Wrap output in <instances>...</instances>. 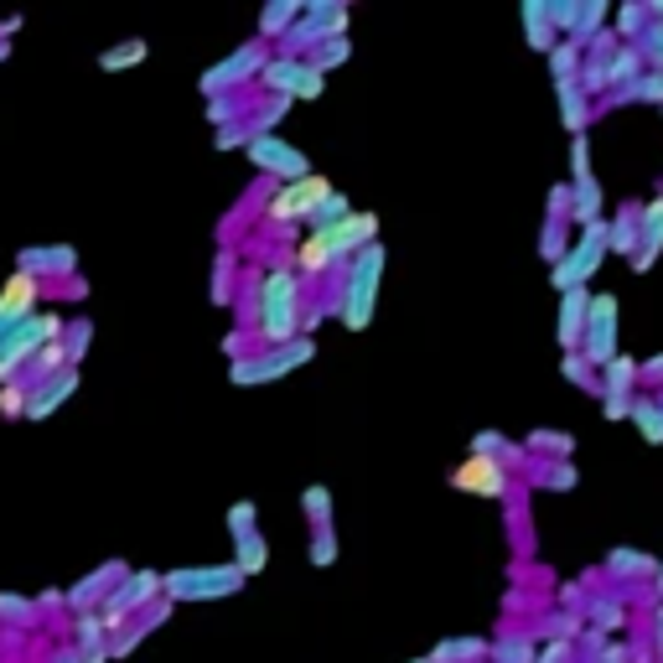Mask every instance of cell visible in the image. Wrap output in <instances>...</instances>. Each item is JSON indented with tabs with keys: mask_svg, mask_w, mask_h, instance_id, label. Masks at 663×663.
Returning a JSON list of instances; mask_svg holds the SVG:
<instances>
[{
	"mask_svg": "<svg viewBox=\"0 0 663 663\" xmlns=\"http://www.w3.org/2000/svg\"><path fill=\"white\" fill-rule=\"evenodd\" d=\"M249 161H255V167H265V171H275V177H290V182H301V177H311L307 156H301V151H290V146H280V140H270V136L249 140Z\"/></svg>",
	"mask_w": 663,
	"mask_h": 663,
	"instance_id": "10",
	"label": "cell"
},
{
	"mask_svg": "<svg viewBox=\"0 0 663 663\" xmlns=\"http://www.w3.org/2000/svg\"><path fill=\"white\" fill-rule=\"evenodd\" d=\"M73 255L68 249H32V255H21V275H36V270H68Z\"/></svg>",
	"mask_w": 663,
	"mask_h": 663,
	"instance_id": "15",
	"label": "cell"
},
{
	"mask_svg": "<svg viewBox=\"0 0 663 663\" xmlns=\"http://www.w3.org/2000/svg\"><path fill=\"white\" fill-rule=\"evenodd\" d=\"M259 332L270 342L296 338V275L290 270L265 275V286H259Z\"/></svg>",
	"mask_w": 663,
	"mask_h": 663,
	"instance_id": "3",
	"label": "cell"
},
{
	"mask_svg": "<svg viewBox=\"0 0 663 663\" xmlns=\"http://www.w3.org/2000/svg\"><path fill=\"white\" fill-rule=\"evenodd\" d=\"M156 586H161V576H151V570H146V576H136V586H125V591H115V601H109V622H104V628H115V617L125 612V607H136V601H146V596H151Z\"/></svg>",
	"mask_w": 663,
	"mask_h": 663,
	"instance_id": "14",
	"label": "cell"
},
{
	"mask_svg": "<svg viewBox=\"0 0 663 663\" xmlns=\"http://www.w3.org/2000/svg\"><path fill=\"white\" fill-rule=\"evenodd\" d=\"M140 57H146V42H125V47L104 52L99 68H130V63H140Z\"/></svg>",
	"mask_w": 663,
	"mask_h": 663,
	"instance_id": "18",
	"label": "cell"
},
{
	"mask_svg": "<svg viewBox=\"0 0 663 663\" xmlns=\"http://www.w3.org/2000/svg\"><path fill=\"white\" fill-rule=\"evenodd\" d=\"M327 197H332L327 177H317V171H311V177L290 182V188L275 197V203H270V218H301V213H311V218H317V207H322Z\"/></svg>",
	"mask_w": 663,
	"mask_h": 663,
	"instance_id": "7",
	"label": "cell"
},
{
	"mask_svg": "<svg viewBox=\"0 0 663 663\" xmlns=\"http://www.w3.org/2000/svg\"><path fill=\"white\" fill-rule=\"evenodd\" d=\"M607 244H612V228H607V223H591V228H586V238H580L576 249H570V255H565L560 265H555V286L576 290L580 280H586V275H591L596 265H601Z\"/></svg>",
	"mask_w": 663,
	"mask_h": 663,
	"instance_id": "5",
	"label": "cell"
},
{
	"mask_svg": "<svg viewBox=\"0 0 663 663\" xmlns=\"http://www.w3.org/2000/svg\"><path fill=\"white\" fill-rule=\"evenodd\" d=\"M632 415H638V426H643L648 441L659 446V441H663V409H659V405H648V399H643V405L632 409Z\"/></svg>",
	"mask_w": 663,
	"mask_h": 663,
	"instance_id": "20",
	"label": "cell"
},
{
	"mask_svg": "<svg viewBox=\"0 0 663 663\" xmlns=\"http://www.w3.org/2000/svg\"><path fill=\"white\" fill-rule=\"evenodd\" d=\"M451 482L467 488V493H477V498H503V488H509V477H503L498 457H482V451H472V457L461 461L457 472H451Z\"/></svg>",
	"mask_w": 663,
	"mask_h": 663,
	"instance_id": "9",
	"label": "cell"
},
{
	"mask_svg": "<svg viewBox=\"0 0 663 663\" xmlns=\"http://www.w3.org/2000/svg\"><path fill=\"white\" fill-rule=\"evenodd\" d=\"M374 228H378V218L374 213H347V218L342 223H332V228H317V234L307 238V244H301V249H296V265H301V270H327V265H332V259H342V255H363V249H368V244H374Z\"/></svg>",
	"mask_w": 663,
	"mask_h": 663,
	"instance_id": "1",
	"label": "cell"
},
{
	"mask_svg": "<svg viewBox=\"0 0 663 663\" xmlns=\"http://www.w3.org/2000/svg\"><path fill=\"white\" fill-rule=\"evenodd\" d=\"M617 301L612 296H601V301H591V317H586V357L591 363H617Z\"/></svg>",
	"mask_w": 663,
	"mask_h": 663,
	"instance_id": "8",
	"label": "cell"
},
{
	"mask_svg": "<svg viewBox=\"0 0 663 663\" xmlns=\"http://www.w3.org/2000/svg\"><path fill=\"white\" fill-rule=\"evenodd\" d=\"M57 317H26V322L21 327H11V332H6V338H0V378H11V368H17L21 357L32 353V347H42V342H52L57 338Z\"/></svg>",
	"mask_w": 663,
	"mask_h": 663,
	"instance_id": "6",
	"label": "cell"
},
{
	"mask_svg": "<svg viewBox=\"0 0 663 663\" xmlns=\"http://www.w3.org/2000/svg\"><path fill=\"white\" fill-rule=\"evenodd\" d=\"M415 663H436V659H415Z\"/></svg>",
	"mask_w": 663,
	"mask_h": 663,
	"instance_id": "28",
	"label": "cell"
},
{
	"mask_svg": "<svg viewBox=\"0 0 663 663\" xmlns=\"http://www.w3.org/2000/svg\"><path fill=\"white\" fill-rule=\"evenodd\" d=\"M238 586H244V570H238V565H203V570H177V576H167V591L182 596V601L234 596Z\"/></svg>",
	"mask_w": 663,
	"mask_h": 663,
	"instance_id": "4",
	"label": "cell"
},
{
	"mask_svg": "<svg viewBox=\"0 0 663 663\" xmlns=\"http://www.w3.org/2000/svg\"><path fill=\"white\" fill-rule=\"evenodd\" d=\"M265 84L270 88H301L307 84V68H296V63H270V68H265Z\"/></svg>",
	"mask_w": 663,
	"mask_h": 663,
	"instance_id": "17",
	"label": "cell"
},
{
	"mask_svg": "<svg viewBox=\"0 0 663 663\" xmlns=\"http://www.w3.org/2000/svg\"><path fill=\"white\" fill-rule=\"evenodd\" d=\"M73 389H78V374H63V378H52L47 389H42V394H36V399H32V405H26V420H47L52 409L63 405V399H68Z\"/></svg>",
	"mask_w": 663,
	"mask_h": 663,
	"instance_id": "12",
	"label": "cell"
},
{
	"mask_svg": "<svg viewBox=\"0 0 663 663\" xmlns=\"http://www.w3.org/2000/svg\"><path fill=\"white\" fill-rule=\"evenodd\" d=\"M265 565V549H259V534H238V570L249 576V570H259Z\"/></svg>",
	"mask_w": 663,
	"mask_h": 663,
	"instance_id": "19",
	"label": "cell"
},
{
	"mask_svg": "<svg viewBox=\"0 0 663 663\" xmlns=\"http://www.w3.org/2000/svg\"><path fill=\"white\" fill-rule=\"evenodd\" d=\"M296 94H301V99H317V94H322V73H317V68H307V84L296 88Z\"/></svg>",
	"mask_w": 663,
	"mask_h": 663,
	"instance_id": "22",
	"label": "cell"
},
{
	"mask_svg": "<svg viewBox=\"0 0 663 663\" xmlns=\"http://www.w3.org/2000/svg\"><path fill=\"white\" fill-rule=\"evenodd\" d=\"M57 663H78V659H73V653H63V659H57Z\"/></svg>",
	"mask_w": 663,
	"mask_h": 663,
	"instance_id": "26",
	"label": "cell"
},
{
	"mask_svg": "<svg viewBox=\"0 0 663 663\" xmlns=\"http://www.w3.org/2000/svg\"><path fill=\"white\" fill-rule=\"evenodd\" d=\"M659 244H663V203H653L643 213V244H638V270L659 259Z\"/></svg>",
	"mask_w": 663,
	"mask_h": 663,
	"instance_id": "13",
	"label": "cell"
},
{
	"mask_svg": "<svg viewBox=\"0 0 663 663\" xmlns=\"http://www.w3.org/2000/svg\"><path fill=\"white\" fill-rule=\"evenodd\" d=\"M653 52H659V63H663V36H659V47H653Z\"/></svg>",
	"mask_w": 663,
	"mask_h": 663,
	"instance_id": "27",
	"label": "cell"
},
{
	"mask_svg": "<svg viewBox=\"0 0 663 663\" xmlns=\"http://www.w3.org/2000/svg\"><path fill=\"white\" fill-rule=\"evenodd\" d=\"M301 509H307L311 518L322 524V518H327V488H307V498H301Z\"/></svg>",
	"mask_w": 663,
	"mask_h": 663,
	"instance_id": "21",
	"label": "cell"
},
{
	"mask_svg": "<svg viewBox=\"0 0 663 663\" xmlns=\"http://www.w3.org/2000/svg\"><path fill=\"white\" fill-rule=\"evenodd\" d=\"M586 317H591V301H586L580 290H570V301H565V317H560V338H565V342L576 338Z\"/></svg>",
	"mask_w": 663,
	"mask_h": 663,
	"instance_id": "16",
	"label": "cell"
},
{
	"mask_svg": "<svg viewBox=\"0 0 663 663\" xmlns=\"http://www.w3.org/2000/svg\"><path fill=\"white\" fill-rule=\"evenodd\" d=\"M378 270H384V249H378V244H368V249L353 259V270H347V286H342V322L353 327V332H363V327L374 322Z\"/></svg>",
	"mask_w": 663,
	"mask_h": 663,
	"instance_id": "2",
	"label": "cell"
},
{
	"mask_svg": "<svg viewBox=\"0 0 663 663\" xmlns=\"http://www.w3.org/2000/svg\"><path fill=\"white\" fill-rule=\"evenodd\" d=\"M643 99H663V73H653V78H643V88H638Z\"/></svg>",
	"mask_w": 663,
	"mask_h": 663,
	"instance_id": "24",
	"label": "cell"
},
{
	"mask_svg": "<svg viewBox=\"0 0 663 663\" xmlns=\"http://www.w3.org/2000/svg\"><path fill=\"white\" fill-rule=\"evenodd\" d=\"M332 555H338V549H332V534H322V539H317V565H332Z\"/></svg>",
	"mask_w": 663,
	"mask_h": 663,
	"instance_id": "25",
	"label": "cell"
},
{
	"mask_svg": "<svg viewBox=\"0 0 663 663\" xmlns=\"http://www.w3.org/2000/svg\"><path fill=\"white\" fill-rule=\"evenodd\" d=\"M0 409H6V415H21V409H26L21 389H6V394H0Z\"/></svg>",
	"mask_w": 663,
	"mask_h": 663,
	"instance_id": "23",
	"label": "cell"
},
{
	"mask_svg": "<svg viewBox=\"0 0 663 663\" xmlns=\"http://www.w3.org/2000/svg\"><path fill=\"white\" fill-rule=\"evenodd\" d=\"M32 301H36V275H11V286L0 296V338L32 317Z\"/></svg>",
	"mask_w": 663,
	"mask_h": 663,
	"instance_id": "11",
	"label": "cell"
}]
</instances>
